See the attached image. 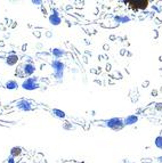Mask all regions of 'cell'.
Masks as SVG:
<instances>
[{
	"mask_svg": "<svg viewBox=\"0 0 162 163\" xmlns=\"http://www.w3.org/2000/svg\"><path fill=\"white\" fill-rule=\"evenodd\" d=\"M158 162L162 163V156H159V158H158Z\"/></svg>",
	"mask_w": 162,
	"mask_h": 163,
	"instance_id": "obj_19",
	"label": "cell"
},
{
	"mask_svg": "<svg viewBox=\"0 0 162 163\" xmlns=\"http://www.w3.org/2000/svg\"><path fill=\"white\" fill-rule=\"evenodd\" d=\"M16 107H17V110H20L22 112H29L32 110V104H31V102H29L26 99H22L16 103Z\"/></svg>",
	"mask_w": 162,
	"mask_h": 163,
	"instance_id": "obj_5",
	"label": "cell"
},
{
	"mask_svg": "<svg viewBox=\"0 0 162 163\" xmlns=\"http://www.w3.org/2000/svg\"><path fill=\"white\" fill-rule=\"evenodd\" d=\"M113 20H114L116 23H120V24H126L131 21V18L128 15H116V16H114Z\"/></svg>",
	"mask_w": 162,
	"mask_h": 163,
	"instance_id": "obj_10",
	"label": "cell"
},
{
	"mask_svg": "<svg viewBox=\"0 0 162 163\" xmlns=\"http://www.w3.org/2000/svg\"><path fill=\"white\" fill-rule=\"evenodd\" d=\"M157 110H158V111L162 110V103H159V104H157Z\"/></svg>",
	"mask_w": 162,
	"mask_h": 163,
	"instance_id": "obj_18",
	"label": "cell"
},
{
	"mask_svg": "<svg viewBox=\"0 0 162 163\" xmlns=\"http://www.w3.org/2000/svg\"><path fill=\"white\" fill-rule=\"evenodd\" d=\"M137 122H138V117L136 114H130V115H128L127 117L123 119V124L124 125H133V124H135Z\"/></svg>",
	"mask_w": 162,
	"mask_h": 163,
	"instance_id": "obj_8",
	"label": "cell"
},
{
	"mask_svg": "<svg viewBox=\"0 0 162 163\" xmlns=\"http://www.w3.org/2000/svg\"><path fill=\"white\" fill-rule=\"evenodd\" d=\"M65 51L63 50V49H61V48H53L51 49V55L56 58V59H58V58H62L63 56H65Z\"/></svg>",
	"mask_w": 162,
	"mask_h": 163,
	"instance_id": "obj_11",
	"label": "cell"
},
{
	"mask_svg": "<svg viewBox=\"0 0 162 163\" xmlns=\"http://www.w3.org/2000/svg\"><path fill=\"white\" fill-rule=\"evenodd\" d=\"M32 3H33L34 6H41V5L44 3V1H42V0H32Z\"/></svg>",
	"mask_w": 162,
	"mask_h": 163,
	"instance_id": "obj_16",
	"label": "cell"
},
{
	"mask_svg": "<svg viewBox=\"0 0 162 163\" xmlns=\"http://www.w3.org/2000/svg\"><path fill=\"white\" fill-rule=\"evenodd\" d=\"M154 145H155V147H157V148L162 149V136H158V137H155V139H154Z\"/></svg>",
	"mask_w": 162,
	"mask_h": 163,
	"instance_id": "obj_15",
	"label": "cell"
},
{
	"mask_svg": "<svg viewBox=\"0 0 162 163\" xmlns=\"http://www.w3.org/2000/svg\"><path fill=\"white\" fill-rule=\"evenodd\" d=\"M21 154H22V148H21V147H18V146L12 147V149H10V156H13V158L15 159V158L20 156Z\"/></svg>",
	"mask_w": 162,
	"mask_h": 163,
	"instance_id": "obj_13",
	"label": "cell"
},
{
	"mask_svg": "<svg viewBox=\"0 0 162 163\" xmlns=\"http://www.w3.org/2000/svg\"><path fill=\"white\" fill-rule=\"evenodd\" d=\"M53 114L56 117H58V119H65V117H66L65 112L62 111V110H58V108H54L53 110Z\"/></svg>",
	"mask_w": 162,
	"mask_h": 163,
	"instance_id": "obj_14",
	"label": "cell"
},
{
	"mask_svg": "<svg viewBox=\"0 0 162 163\" xmlns=\"http://www.w3.org/2000/svg\"><path fill=\"white\" fill-rule=\"evenodd\" d=\"M17 62H18V56L15 55V54H10V55H8V57L6 58V64L9 65V66L16 65Z\"/></svg>",
	"mask_w": 162,
	"mask_h": 163,
	"instance_id": "obj_9",
	"label": "cell"
},
{
	"mask_svg": "<svg viewBox=\"0 0 162 163\" xmlns=\"http://www.w3.org/2000/svg\"><path fill=\"white\" fill-rule=\"evenodd\" d=\"M7 163H15V159L13 158V156H8V159H7Z\"/></svg>",
	"mask_w": 162,
	"mask_h": 163,
	"instance_id": "obj_17",
	"label": "cell"
},
{
	"mask_svg": "<svg viewBox=\"0 0 162 163\" xmlns=\"http://www.w3.org/2000/svg\"><path fill=\"white\" fill-rule=\"evenodd\" d=\"M48 21H49V23L51 24V25H54V26H57V25H59V24L62 23V18L58 15L57 9H53V13L49 15Z\"/></svg>",
	"mask_w": 162,
	"mask_h": 163,
	"instance_id": "obj_6",
	"label": "cell"
},
{
	"mask_svg": "<svg viewBox=\"0 0 162 163\" xmlns=\"http://www.w3.org/2000/svg\"><path fill=\"white\" fill-rule=\"evenodd\" d=\"M5 87H6V89H8V90H15L16 88H18V83H17V81H15V80H8V81L5 83Z\"/></svg>",
	"mask_w": 162,
	"mask_h": 163,
	"instance_id": "obj_12",
	"label": "cell"
},
{
	"mask_svg": "<svg viewBox=\"0 0 162 163\" xmlns=\"http://www.w3.org/2000/svg\"><path fill=\"white\" fill-rule=\"evenodd\" d=\"M50 66L54 71V76L58 82L63 81L64 78V71H65V64L61 62L59 59H53L50 62Z\"/></svg>",
	"mask_w": 162,
	"mask_h": 163,
	"instance_id": "obj_1",
	"label": "cell"
},
{
	"mask_svg": "<svg viewBox=\"0 0 162 163\" xmlns=\"http://www.w3.org/2000/svg\"><path fill=\"white\" fill-rule=\"evenodd\" d=\"M105 125L114 131H118V130H121L124 124H123V120L120 119V117H112V119H109L105 121Z\"/></svg>",
	"mask_w": 162,
	"mask_h": 163,
	"instance_id": "obj_3",
	"label": "cell"
},
{
	"mask_svg": "<svg viewBox=\"0 0 162 163\" xmlns=\"http://www.w3.org/2000/svg\"><path fill=\"white\" fill-rule=\"evenodd\" d=\"M39 87H40V85L38 82V78H27L22 83V88L24 90H27V91L37 90Z\"/></svg>",
	"mask_w": 162,
	"mask_h": 163,
	"instance_id": "obj_2",
	"label": "cell"
},
{
	"mask_svg": "<svg viewBox=\"0 0 162 163\" xmlns=\"http://www.w3.org/2000/svg\"><path fill=\"white\" fill-rule=\"evenodd\" d=\"M126 3L129 5L130 8H133L134 10H144L148 7V1L147 0H129V1H126Z\"/></svg>",
	"mask_w": 162,
	"mask_h": 163,
	"instance_id": "obj_4",
	"label": "cell"
},
{
	"mask_svg": "<svg viewBox=\"0 0 162 163\" xmlns=\"http://www.w3.org/2000/svg\"><path fill=\"white\" fill-rule=\"evenodd\" d=\"M36 65L33 64V63H25L23 66V72L25 75H27V76H31L34 72H36Z\"/></svg>",
	"mask_w": 162,
	"mask_h": 163,
	"instance_id": "obj_7",
	"label": "cell"
}]
</instances>
